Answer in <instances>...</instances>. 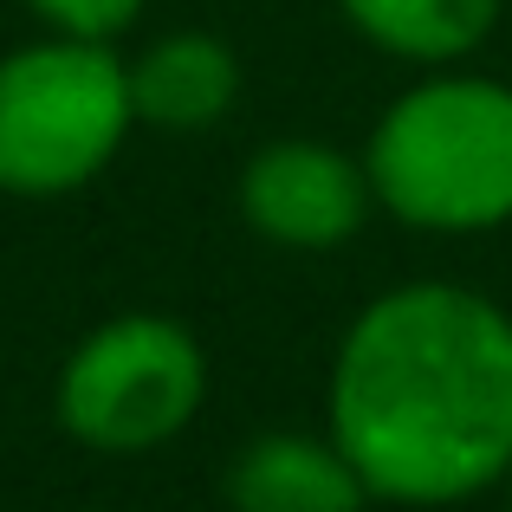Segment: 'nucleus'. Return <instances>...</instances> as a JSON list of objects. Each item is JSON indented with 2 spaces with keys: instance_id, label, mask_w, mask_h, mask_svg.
Wrapping results in <instances>:
<instances>
[{
  "instance_id": "obj_1",
  "label": "nucleus",
  "mask_w": 512,
  "mask_h": 512,
  "mask_svg": "<svg viewBox=\"0 0 512 512\" xmlns=\"http://www.w3.org/2000/svg\"><path fill=\"white\" fill-rule=\"evenodd\" d=\"M331 441L376 500L454 506L512 467V318L467 286H396L331 370Z\"/></svg>"
},
{
  "instance_id": "obj_2",
  "label": "nucleus",
  "mask_w": 512,
  "mask_h": 512,
  "mask_svg": "<svg viewBox=\"0 0 512 512\" xmlns=\"http://www.w3.org/2000/svg\"><path fill=\"white\" fill-rule=\"evenodd\" d=\"M370 188L396 221L480 234L512 221V91L500 78H435L383 111Z\"/></svg>"
},
{
  "instance_id": "obj_3",
  "label": "nucleus",
  "mask_w": 512,
  "mask_h": 512,
  "mask_svg": "<svg viewBox=\"0 0 512 512\" xmlns=\"http://www.w3.org/2000/svg\"><path fill=\"white\" fill-rule=\"evenodd\" d=\"M137 124L130 65L104 39H46L0 59V188L72 195Z\"/></svg>"
},
{
  "instance_id": "obj_4",
  "label": "nucleus",
  "mask_w": 512,
  "mask_h": 512,
  "mask_svg": "<svg viewBox=\"0 0 512 512\" xmlns=\"http://www.w3.org/2000/svg\"><path fill=\"white\" fill-rule=\"evenodd\" d=\"M208 363L175 318H111L59 376V422L98 454H143L182 435L201 409Z\"/></svg>"
},
{
  "instance_id": "obj_5",
  "label": "nucleus",
  "mask_w": 512,
  "mask_h": 512,
  "mask_svg": "<svg viewBox=\"0 0 512 512\" xmlns=\"http://www.w3.org/2000/svg\"><path fill=\"white\" fill-rule=\"evenodd\" d=\"M370 169H357L350 156L325 150V143L286 137L273 150H260L240 175V214L253 221V234L279 240L299 253L344 247L370 214Z\"/></svg>"
},
{
  "instance_id": "obj_6",
  "label": "nucleus",
  "mask_w": 512,
  "mask_h": 512,
  "mask_svg": "<svg viewBox=\"0 0 512 512\" xmlns=\"http://www.w3.org/2000/svg\"><path fill=\"white\" fill-rule=\"evenodd\" d=\"M234 512H363L370 480L338 441L318 435H266L234 461L227 480Z\"/></svg>"
},
{
  "instance_id": "obj_7",
  "label": "nucleus",
  "mask_w": 512,
  "mask_h": 512,
  "mask_svg": "<svg viewBox=\"0 0 512 512\" xmlns=\"http://www.w3.org/2000/svg\"><path fill=\"white\" fill-rule=\"evenodd\" d=\"M240 98V65L221 39L208 33H169L130 65V104L143 124L163 130H201L227 117Z\"/></svg>"
},
{
  "instance_id": "obj_8",
  "label": "nucleus",
  "mask_w": 512,
  "mask_h": 512,
  "mask_svg": "<svg viewBox=\"0 0 512 512\" xmlns=\"http://www.w3.org/2000/svg\"><path fill=\"white\" fill-rule=\"evenodd\" d=\"M350 26H357L370 46L396 52V59H461L500 20V0H344Z\"/></svg>"
},
{
  "instance_id": "obj_9",
  "label": "nucleus",
  "mask_w": 512,
  "mask_h": 512,
  "mask_svg": "<svg viewBox=\"0 0 512 512\" xmlns=\"http://www.w3.org/2000/svg\"><path fill=\"white\" fill-rule=\"evenodd\" d=\"M65 39H117L143 13V0H26Z\"/></svg>"
},
{
  "instance_id": "obj_10",
  "label": "nucleus",
  "mask_w": 512,
  "mask_h": 512,
  "mask_svg": "<svg viewBox=\"0 0 512 512\" xmlns=\"http://www.w3.org/2000/svg\"><path fill=\"white\" fill-rule=\"evenodd\" d=\"M506 480H512V467H506Z\"/></svg>"
}]
</instances>
